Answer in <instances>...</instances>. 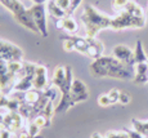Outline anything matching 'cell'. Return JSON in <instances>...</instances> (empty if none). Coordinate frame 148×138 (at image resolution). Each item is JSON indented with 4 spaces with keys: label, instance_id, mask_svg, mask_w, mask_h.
<instances>
[{
    "label": "cell",
    "instance_id": "5",
    "mask_svg": "<svg viewBox=\"0 0 148 138\" xmlns=\"http://www.w3.org/2000/svg\"><path fill=\"white\" fill-rule=\"evenodd\" d=\"M17 77L9 70V62L0 58V93L9 96L13 92Z\"/></svg>",
    "mask_w": 148,
    "mask_h": 138
},
{
    "label": "cell",
    "instance_id": "16",
    "mask_svg": "<svg viewBox=\"0 0 148 138\" xmlns=\"http://www.w3.org/2000/svg\"><path fill=\"white\" fill-rule=\"evenodd\" d=\"M134 61H135V65H136V63H142V62H148V57H147L146 52H144L142 40H136V43H135Z\"/></svg>",
    "mask_w": 148,
    "mask_h": 138
},
{
    "label": "cell",
    "instance_id": "27",
    "mask_svg": "<svg viewBox=\"0 0 148 138\" xmlns=\"http://www.w3.org/2000/svg\"><path fill=\"white\" fill-rule=\"evenodd\" d=\"M54 114H56V107L53 106V101H49V102L47 103V106H45L44 111H42V115H45L47 117L52 119L54 116Z\"/></svg>",
    "mask_w": 148,
    "mask_h": 138
},
{
    "label": "cell",
    "instance_id": "32",
    "mask_svg": "<svg viewBox=\"0 0 148 138\" xmlns=\"http://www.w3.org/2000/svg\"><path fill=\"white\" fill-rule=\"evenodd\" d=\"M62 45H63V49L66 50V52L75 50V44H73V41H72V39H71V38L64 39L63 41H62Z\"/></svg>",
    "mask_w": 148,
    "mask_h": 138
},
{
    "label": "cell",
    "instance_id": "24",
    "mask_svg": "<svg viewBox=\"0 0 148 138\" xmlns=\"http://www.w3.org/2000/svg\"><path fill=\"white\" fill-rule=\"evenodd\" d=\"M134 71H135V75H147L148 74V63L147 62L136 63L134 66Z\"/></svg>",
    "mask_w": 148,
    "mask_h": 138
},
{
    "label": "cell",
    "instance_id": "6",
    "mask_svg": "<svg viewBox=\"0 0 148 138\" xmlns=\"http://www.w3.org/2000/svg\"><path fill=\"white\" fill-rule=\"evenodd\" d=\"M31 16H32L35 25L39 28V34L42 38L49 36L48 31V19H47V5L45 4H34L31 8H28Z\"/></svg>",
    "mask_w": 148,
    "mask_h": 138
},
{
    "label": "cell",
    "instance_id": "12",
    "mask_svg": "<svg viewBox=\"0 0 148 138\" xmlns=\"http://www.w3.org/2000/svg\"><path fill=\"white\" fill-rule=\"evenodd\" d=\"M86 40H88V43H89V47H88V50H86V54H85V56L92 58L93 61H94V59L99 58V57L103 54L104 45H103V43L97 40V39L86 38Z\"/></svg>",
    "mask_w": 148,
    "mask_h": 138
},
{
    "label": "cell",
    "instance_id": "13",
    "mask_svg": "<svg viewBox=\"0 0 148 138\" xmlns=\"http://www.w3.org/2000/svg\"><path fill=\"white\" fill-rule=\"evenodd\" d=\"M66 83V66H57L53 71L52 80H50V87L54 85L58 89H61Z\"/></svg>",
    "mask_w": 148,
    "mask_h": 138
},
{
    "label": "cell",
    "instance_id": "11",
    "mask_svg": "<svg viewBox=\"0 0 148 138\" xmlns=\"http://www.w3.org/2000/svg\"><path fill=\"white\" fill-rule=\"evenodd\" d=\"M34 88L41 92L50 88V83L48 80V70L44 65L38 63V66H36L35 75H34Z\"/></svg>",
    "mask_w": 148,
    "mask_h": 138
},
{
    "label": "cell",
    "instance_id": "26",
    "mask_svg": "<svg viewBox=\"0 0 148 138\" xmlns=\"http://www.w3.org/2000/svg\"><path fill=\"white\" fill-rule=\"evenodd\" d=\"M97 102H98V105L101 106V107H108V106L112 105L107 93H103V94H101V96H98V98H97Z\"/></svg>",
    "mask_w": 148,
    "mask_h": 138
},
{
    "label": "cell",
    "instance_id": "10",
    "mask_svg": "<svg viewBox=\"0 0 148 138\" xmlns=\"http://www.w3.org/2000/svg\"><path fill=\"white\" fill-rule=\"evenodd\" d=\"M112 56L115 57L116 59H119L120 62L125 63V65H127V66H135L134 52L124 44L116 45L112 50Z\"/></svg>",
    "mask_w": 148,
    "mask_h": 138
},
{
    "label": "cell",
    "instance_id": "40",
    "mask_svg": "<svg viewBox=\"0 0 148 138\" xmlns=\"http://www.w3.org/2000/svg\"><path fill=\"white\" fill-rule=\"evenodd\" d=\"M147 76H148V74H147Z\"/></svg>",
    "mask_w": 148,
    "mask_h": 138
},
{
    "label": "cell",
    "instance_id": "1",
    "mask_svg": "<svg viewBox=\"0 0 148 138\" xmlns=\"http://www.w3.org/2000/svg\"><path fill=\"white\" fill-rule=\"evenodd\" d=\"M90 74L94 77H111L120 80H133L135 75L134 66H127L115 57L101 56L89 66Z\"/></svg>",
    "mask_w": 148,
    "mask_h": 138
},
{
    "label": "cell",
    "instance_id": "37",
    "mask_svg": "<svg viewBox=\"0 0 148 138\" xmlns=\"http://www.w3.org/2000/svg\"><path fill=\"white\" fill-rule=\"evenodd\" d=\"M90 138H104V136H102L101 133H98V132H94V133L92 134V137Z\"/></svg>",
    "mask_w": 148,
    "mask_h": 138
},
{
    "label": "cell",
    "instance_id": "30",
    "mask_svg": "<svg viewBox=\"0 0 148 138\" xmlns=\"http://www.w3.org/2000/svg\"><path fill=\"white\" fill-rule=\"evenodd\" d=\"M130 0H112V8L116 10V12H120L127 5Z\"/></svg>",
    "mask_w": 148,
    "mask_h": 138
},
{
    "label": "cell",
    "instance_id": "38",
    "mask_svg": "<svg viewBox=\"0 0 148 138\" xmlns=\"http://www.w3.org/2000/svg\"><path fill=\"white\" fill-rule=\"evenodd\" d=\"M4 117H5V114L0 112V126L3 125V123H4Z\"/></svg>",
    "mask_w": 148,
    "mask_h": 138
},
{
    "label": "cell",
    "instance_id": "34",
    "mask_svg": "<svg viewBox=\"0 0 148 138\" xmlns=\"http://www.w3.org/2000/svg\"><path fill=\"white\" fill-rule=\"evenodd\" d=\"M126 133L129 134V138H144L143 134H140L139 132L134 130V129H125Z\"/></svg>",
    "mask_w": 148,
    "mask_h": 138
},
{
    "label": "cell",
    "instance_id": "35",
    "mask_svg": "<svg viewBox=\"0 0 148 138\" xmlns=\"http://www.w3.org/2000/svg\"><path fill=\"white\" fill-rule=\"evenodd\" d=\"M10 136H12V133L9 130H7V129H1L0 130V138H10Z\"/></svg>",
    "mask_w": 148,
    "mask_h": 138
},
{
    "label": "cell",
    "instance_id": "39",
    "mask_svg": "<svg viewBox=\"0 0 148 138\" xmlns=\"http://www.w3.org/2000/svg\"><path fill=\"white\" fill-rule=\"evenodd\" d=\"M31 1H34V0H31Z\"/></svg>",
    "mask_w": 148,
    "mask_h": 138
},
{
    "label": "cell",
    "instance_id": "8",
    "mask_svg": "<svg viewBox=\"0 0 148 138\" xmlns=\"http://www.w3.org/2000/svg\"><path fill=\"white\" fill-rule=\"evenodd\" d=\"M23 123H25V119L21 116V114L17 112V111H9L8 114H5L4 123L0 126V130L1 129H7L10 133H16V132L22 129Z\"/></svg>",
    "mask_w": 148,
    "mask_h": 138
},
{
    "label": "cell",
    "instance_id": "3",
    "mask_svg": "<svg viewBox=\"0 0 148 138\" xmlns=\"http://www.w3.org/2000/svg\"><path fill=\"white\" fill-rule=\"evenodd\" d=\"M0 4L4 8H7V9L13 14L16 21L18 22L19 25L28 28V30L32 31V32L39 34V28H38V26L35 25V21H34L30 10L26 9V7H25L19 0H0Z\"/></svg>",
    "mask_w": 148,
    "mask_h": 138
},
{
    "label": "cell",
    "instance_id": "29",
    "mask_svg": "<svg viewBox=\"0 0 148 138\" xmlns=\"http://www.w3.org/2000/svg\"><path fill=\"white\" fill-rule=\"evenodd\" d=\"M130 102H132V96H130L127 92L121 90L120 92V97H119V103L122 105V106H126V105H129Z\"/></svg>",
    "mask_w": 148,
    "mask_h": 138
},
{
    "label": "cell",
    "instance_id": "19",
    "mask_svg": "<svg viewBox=\"0 0 148 138\" xmlns=\"http://www.w3.org/2000/svg\"><path fill=\"white\" fill-rule=\"evenodd\" d=\"M41 90H38V89L32 88L30 90L25 92V96H23V102L30 103V105H35L41 97Z\"/></svg>",
    "mask_w": 148,
    "mask_h": 138
},
{
    "label": "cell",
    "instance_id": "36",
    "mask_svg": "<svg viewBox=\"0 0 148 138\" xmlns=\"http://www.w3.org/2000/svg\"><path fill=\"white\" fill-rule=\"evenodd\" d=\"M56 27L58 30H63V18H59L56 21Z\"/></svg>",
    "mask_w": 148,
    "mask_h": 138
},
{
    "label": "cell",
    "instance_id": "9",
    "mask_svg": "<svg viewBox=\"0 0 148 138\" xmlns=\"http://www.w3.org/2000/svg\"><path fill=\"white\" fill-rule=\"evenodd\" d=\"M89 98V90L88 87L82 80L80 79H73L72 88H71V102L72 105H77L79 102L86 101Z\"/></svg>",
    "mask_w": 148,
    "mask_h": 138
},
{
    "label": "cell",
    "instance_id": "23",
    "mask_svg": "<svg viewBox=\"0 0 148 138\" xmlns=\"http://www.w3.org/2000/svg\"><path fill=\"white\" fill-rule=\"evenodd\" d=\"M104 138H129L126 130H108L104 134Z\"/></svg>",
    "mask_w": 148,
    "mask_h": 138
},
{
    "label": "cell",
    "instance_id": "25",
    "mask_svg": "<svg viewBox=\"0 0 148 138\" xmlns=\"http://www.w3.org/2000/svg\"><path fill=\"white\" fill-rule=\"evenodd\" d=\"M40 130H41V129L39 128V126L36 125L34 121H30V123H28V126H27V133L30 134V137L40 136Z\"/></svg>",
    "mask_w": 148,
    "mask_h": 138
},
{
    "label": "cell",
    "instance_id": "28",
    "mask_svg": "<svg viewBox=\"0 0 148 138\" xmlns=\"http://www.w3.org/2000/svg\"><path fill=\"white\" fill-rule=\"evenodd\" d=\"M120 92H121V90H119L117 88H112L111 90H108V92H107V94H108V97H110L111 103H112V105H115V103H119V97H120Z\"/></svg>",
    "mask_w": 148,
    "mask_h": 138
},
{
    "label": "cell",
    "instance_id": "31",
    "mask_svg": "<svg viewBox=\"0 0 148 138\" xmlns=\"http://www.w3.org/2000/svg\"><path fill=\"white\" fill-rule=\"evenodd\" d=\"M81 3H82V0H71V5H70V9L67 10V16H72L77 10V8L80 7Z\"/></svg>",
    "mask_w": 148,
    "mask_h": 138
},
{
    "label": "cell",
    "instance_id": "14",
    "mask_svg": "<svg viewBox=\"0 0 148 138\" xmlns=\"http://www.w3.org/2000/svg\"><path fill=\"white\" fill-rule=\"evenodd\" d=\"M21 106V102L13 98L12 96H5V94H0V108H8L9 111H17Z\"/></svg>",
    "mask_w": 148,
    "mask_h": 138
},
{
    "label": "cell",
    "instance_id": "7",
    "mask_svg": "<svg viewBox=\"0 0 148 138\" xmlns=\"http://www.w3.org/2000/svg\"><path fill=\"white\" fill-rule=\"evenodd\" d=\"M0 58L8 62L23 61V52L18 45L0 39Z\"/></svg>",
    "mask_w": 148,
    "mask_h": 138
},
{
    "label": "cell",
    "instance_id": "4",
    "mask_svg": "<svg viewBox=\"0 0 148 138\" xmlns=\"http://www.w3.org/2000/svg\"><path fill=\"white\" fill-rule=\"evenodd\" d=\"M146 26V17H136L129 13L126 9L117 12L112 17V30H124V28H142Z\"/></svg>",
    "mask_w": 148,
    "mask_h": 138
},
{
    "label": "cell",
    "instance_id": "17",
    "mask_svg": "<svg viewBox=\"0 0 148 138\" xmlns=\"http://www.w3.org/2000/svg\"><path fill=\"white\" fill-rule=\"evenodd\" d=\"M63 30L70 35L76 34L79 31V23L75 21V18H72V16H66L63 18Z\"/></svg>",
    "mask_w": 148,
    "mask_h": 138
},
{
    "label": "cell",
    "instance_id": "18",
    "mask_svg": "<svg viewBox=\"0 0 148 138\" xmlns=\"http://www.w3.org/2000/svg\"><path fill=\"white\" fill-rule=\"evenodd\" d=\"M73 44H75V50L79 52L81 54H86L88 47H89V43H88L86 38H80V36H71Z\"/></svg>",
    "mask_w": 148,
    "mask_h": 138
},
{
    "label": "cell",
    "instance_id": "2",
    "mask_svg": "<svg viewBox=\"0 0 148 138\" xmlns=\"http://www.w3.org/2000/svg\"><path fill=\"white\" fill-rule=\"evenodd\" d=\"M81 22L85 28V38L95 39L99 31L104 28H111L112 25V17L99 12L95 7L86 4L84 7L81 14Z\"/></svg>",
    "mask_w": 148,
    "mask_h": 138
},
{
    "label": "cell",
    "instance_id": "15",
    "mask_svg": "<svg viewBox=\"0 0 148 138\" xmlns=\"http://www.w3.org/2000/svg\"><path fill=\"white\" fill-rule=\"evenodd\" d=\"M45 5H47V12L49 13V16L53 17V18L59 19V18H64V17L67 16L66 10H63L62 8H59L58 5L56 4V1H54V0H49V1H48Z\"/></svg>",
    "mask_w": 148,
    "mask_h": 138
},
{
    "label": "cell",
    "instance_id": "20",
    "mask_svg": "<svg viewBox=\"0 0 148 138\" xmlns=\"http://www.w3.org/2000/svg\"><path fill=\"white\" fill-rule=\"evenodd\" d=\"M132 125L133 129L143 134L144 137H148V120H138V119H132Z\"/></svg>",
    "mask_w": 148,
    "mask_h": 138
},
{
    "label": "cell",
    "instance_id": "41",
    "mask_svg": "<svg viewBox=\"0 0 148 138\" xmlns=\"http://www.w3.org/2000/svg\"><path fill=\"white\" fill-rule=\"evenodd\" d=\"M147 63H148V62H147Z\"/></svg>",
    "mask_w": 148,
    "mask_h": 138
},
{
    "label": "cell",
    "instance_id": "33",
    "mask_svg": "<svg viewBox=\"0 0 148 138\" xmlns=\"http://www.w3.org/2000/svg\"><path fill=\"white\" fill-rule=\"evenodd\" d=\"M56 1V4L58 5L59 8H62L63 10H67L70 9V5H71V0H54Z\"/></svg>",
    "mask_w": 148,
    "mask_h": 138
},
{
    "label": "cell",
    "instance_id": "22",
    "mask_svg": "<svg viewBox=\"0 0 148 138\" xmlns=\"http://www.w3.org/2000/svg\"><path fill=\"white\" fill-rule=\"evenodd\" d=\"M32 121L35 123V124L38 125L40 129H42V128H49V126L52 125V119L47 117L45 115H42V114L38 115V116H35Z\"/></svg>",
    "mask_w": 148,
    "mask_h": 138
},
{
    "label": "cell",
    "instance_id": "21",
    "mask_svg": "<svg viewBox=\"0 0 148 138\" xmlns=\"http://www.w3.org/2000/svg\"><path fill=\"white\" fill-rule=\"evenodd\" d=\"M124 9H126L129 13L134 14V16H136V17H146L143 8H142L140 5L138 4V3H135L134 0H130V1L127 3V5L124 8Z\"/></svg>",
    "mask_w": 148,
    "mask_h": 138
}]
</instances>
